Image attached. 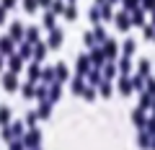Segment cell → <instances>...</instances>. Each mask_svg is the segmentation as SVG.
Segmentation results:
<instances>
[{"label":"cell","mask_w":155,"mask_h":150,"mask_svg":"<svg viewBox=\"0 0 155 150\" xmlns=\"http://www.w3.org/2000/svg\"><path fill=\"white\" fill-rule=\"evenodd\" d=\"M21 140H23V145H26V148H36L39 140H41V132H39V129H28Z\"/></svg>","instance_id":"obj_1"},{"label":"cell","mask_w":155,"mask_h":150,"mask_svg":"<svg viewBox=\"0 0 155 150\" xmlns=\"http://www.w3.org/2000/svg\"><path fill=\"white\" fill-rule=\"evenodd\" d=\"M104 60H106L104 47H91V62H96V65H104Z\"/></svg>","instance_id":"obj_2"},{"label":"cell","mask_w":155,"mask_h":150,"mask_svg":"<svg viewBox=\"0 0 155 150\" xmlns=\"http://www.w3.org/2000/svg\"><path fill=\"white\" fill-rule=\"evenodd\" d=\"M47 47H49V44H44V42H36V44H34V60H44V57H47Z\"/></svg>","instance_id":"obj_3"},{"label":"cell","mask_w":155,"mask_h":150,"mask_svg":"<svg viewBox=\"0 0 155 150\" xmlns=\"http://www.w3.org/2000/svg\"><path fill=\"white\" fill-rule=\"evenodd\" d=\"M88 67H91V55H80L78 57V75H85Z\"/></svg>","instance_id":"obj_4"},{"label":"cell","mask_w":155,"mask_h":150,"mask_svg":"<svg viewBox=\"0 0 155 150\" xmlns=\"http://www.w3.org/2000/svg\"><path fill=\"white\" fill-rule=\"evenodd\" d=\"M132 122L137 124V127H145L147 117H145V109H142V106H140V109H134V114H132Z\"/></svg>","instance_id":"obj_5"},{"label":"cell","mask_w":155,"mask_h":150,"mask_svg":"<svg viewBox=\"0 0 155 150\" xmlns=\"http://www.w3.org/2000/svg\"><path fill=\"white\" fill-rule=\"evenodd\" d=\"M67 75H70V70H67V65H65V62H60V65L54 67V78H57V80L62 83V80H67Z\"/></svg>","instance_id":"obj_6"},{"label":"cell","mask_w":155,"mask_h":150,"mask_svg":"<svg viewBox=\"0 0 155 150\" xmlns=\"http://www.w3.org/2000/svg\"><path fill=\"white\" fill-rule=\"evenodd\" d=\"M3 85H5V91H16V88H18V80H16V75H13V72H8L5 78H3Z\"/></svg>","instance_id":"obj_7"},{"label":"cell","mask_w":155,"mask_h":150,"mask_svg":"<svg viewBox=\"0 0 155 150\" xmlns=\"http://www.w3.org/2000/svg\"><path fill=\"white\" fill-rule=\"evenodd\" d=\"M11 132H13V140L23 137V135H26V124H23V122H13L11 124Z\"/></svg>","instance_id":"obj_8"},{"label":"cell","mask_w":155,"mask_h":150,"mask_svg":"<svg viewBox=\"0 0 155 150\" xmlns=\"http://www.w3.org/2000/svg\"><path fill=\"white\" fill-rule=\"evenodd\" d=\"M60 96H62V85H60V80H54V85L49 88V104H54Z\"/></svg>","instance_id":"obj_9"},{"label":"cell","mask_w":155,"mask_h":150,"mask_svg":"<svg viewBox=\"0 0 155 150\" xmlns=\"http://www.w3.org/2000/svg\"><path fill=\"white\" fill-rule=\"evenodd\" d=\"M132 88H134V83L127 80V75H122V80H119V91H122V93H132Z\"/></svg>","instance_id":"obj_10"},{"label":"cell","mask_w":155,"mask_h":150,"mask_svg":"<svg viewBox=\"0 0 155 150\" xmlns=\"http://www.w3.org/2000/svg\"><path fill=\"white\" fill-rule=\"evenodd\" d=\"M21 36H23V26H21V23H13V26H11V39L13 42H21Z\"/></svg>","instance_id":"obj_11"},{"label":"cell","mask_w":155,"mask_h":150,"mask_svg":"<svg viewBox=\"0 0 155 150\" xmlns=\"http://www.w3.org/2000/svg\"><path fill=\"white\" fill-rule=\"evenodd\" d=\"M104 52H106L109 60H114L116 57V42H104Z\"/></svg>","instance_id":"obj_12"},{"label":"cell","mask_w":155,"mask_h":150,"mask_svg":"<svg viewBox=\"0 0 155 150\" xmlns=\"http://www.w3.org/2000/svg\"><path fill=\"white\" fill-rule=\"evenodd\" d=\"M83 91H85V83H83V75H78V78L72 80V93H78V96H80V93H83Z\"/></svg>","instance_id":"obj_13"},{"label":"cell","mask_w":155,"mask_h":150,"mask_svg":"<svg viewBox=\"0 0 155 150\" xmlns=\"http://www.w3.org/2000/svg\"><path fill=\"white\" fill-rule=\"evenodd\" d=\"M41 80H44V83L57 80V78H54V67H44V70H41Z\"/></svg>","instance_id":"obj_14"},{"label":"cell","mask_w":155,"mask_h":150,"mask_svg":"<svg viewBox=\"0 0 155 150\" xmlns=\"http://www.w3.org/2000/svg\"><path fill=\"white\" fill-rule=\"evenodd\" d=\"M0 52L3 55H11L13 52V39H0Z\"/></svg>","instance_id":"obj_15"},{"label":"cell","mask_w":155,"mask_h":150,"mask_svg":"<svg viewBox=\"0 0 155 150\" xmlns=\"http://www.w3.org/2000/svg\"><path fill=\"white\" fill-rule=\"evenodd\" d=\"M0 124H11V109L0 106Z\"/></svg>","instance_id":"obj_16"},{"label":"cell","mask_w":155,"mask_h":150,"mask_svg":"<svg viewBox=\"0 0 155 150\" xmlns=\"http://www.w3.org/2000/svg\"><path fill=\"white\" fill-rule=\"evenodd\" d=\"M23 93H26V98H36V85H34V80L23 85Z\"/></svg>","instance_id":"obj_17"},{"label":"cell","mask_w":155,"mask_h":150,"mask_svg":"<svg viewBox=\"0 0 155 150\" xmlns=\"http://www.w3.org/2000/svg\"><path fill=\"white\" fill-rule=\"evenodd\" d=\"M119 72H122V75H129V72H132V65H129L127 57H124V60H119Z\"/></svg>","instance_id":"obj_18"},{"label":"cell","mask_w":155,"mask_h":150,"mask_svg":"<svg viewBox=\"0 0 155 150\" xmlns=\"http://www.w3.org/2000/svg\"><path fill=\"white\" fill-rule=\"evenodd\" d=\"M62 44V31H52L49 36V47H60Z\"/></svg>","instance_id":"obj_19"},{"label":"cell","mask_w":155,"mask_h":150,"mask_svg":"<svg viewBox=\"0 0 155 150\" xmlns=\"http://www.w3.org/2000/svg\"><path fill=\"white\" fill-rule=\"evenodd\" d=\"M122 52H124V57H132L134 55V42L127 39V42H124V47H122Z\"/></svg>","instance_id":"obj_20"},{"label":"cell","mask_w":155,"mask_h":150,"mask_svg":"<svg viewBox=\"0 0 155 150\" xmlns=\"http://www.w3.org/2000/svg\"><path fill=\"white\" fill-rule=\"evenodd\" d=\"M23 67V57H11V72H18Z\"/></svg>","instance_id":"obj_21"},{"label":"cell","mask_w":155,"mask_h":150,"mask_svg":"<svg viewBox=\"0 0 155 150\" xmlns=\"http://www.w3.org/2000/svg\"><path fill=\"white\" fill-rule=\"evenodd\" d=\"M28 78H31L34 83H36V80L41 78V70H39V65H31V67H28Z\"/></svg>","instance_id":"obj_22"},{"label":"cell","mask_w":155,"mask_h":150,"mask_svg":"<svg viewBox=\"0 0 155 150\" xmlns=\"http://www.w3.org/2000/svg\"><path fill=\"white\" fill-rule=\"evenodd\" d=\"M153 101H155V98H153V93H142V96H140V106H142V109H147Z\"/></svg>","instance_id":"obj_23"},{"label":"cell","mask_w":155,"mask_h":150,"mask_svg":"<svg viewBox=\"0 0 155 150\" xmlns=\"http://www.w3.org/2000/svg\"><path fill=\"white\" fill-rule=\"evenodd\" d=\"M49 111H52V104L41 101V106H39V117H41V119H44V117H49Z\"/></svg>","instance_id":"obj_24"},{"label":"cell","mask_w":155,"mask_h":150,"mask_svg":"<svg viewBox=\"0 0 155 150\" xmlns=\"http://www.w3.org/2000/svg\"><path fill=\"white\" fill-rule=\"evenodd\" d=\"M150 137H153L150 132H142V135H140V148H150V145H153V142H150Z\"/></svg>","instance_id":"obj_25"},{"label":"cell","mask_w":155,"mask_h":150,"mask_svg":"<svg viewBox=\"0 0 155 150\" xmlns=\"http://www.w3.org/2000/svg\"><path fill=\"white\" fill-rule=\"evenodd\" d=\"M26 39L31 42V44H36V42H39V31H36V28H28V31H26Z\"/></svg>","instance_id":"obj_26"},{"label":"cell","mask_w":155,"mask_h":150,"mask_svg":"<svg viewBox=\"0 0 155 150\" xmlns=\"http://www.w3.org/2000/svg\"><path fill=\"white\" fill-rule=\"evenodd\" d=\"M137 70H140V75H145V78H147V72H150V62H147V60H142V62L137 65Z\"/></svg>","instance_id":"obj_27"},{"label":"cell","mask_w":155,"mask_h":150,"mask_svg":"<svg viewBox=\"0 0 155 150\" xmlns=\"http://www.w3.org/2000/svg\"><path fill=\"white\" fill-rule=\"evenodd\" d=\"M36 119H41V117H39V111H28V114H26V124H31V127L36 124Z\"/></svg>","instance_id":"obj_28"},{"label":"cell","mask_w":155,"mask_h":150,"mask_svg":"<svg viewBox=\"0 0 155 150\" xmlns=\"http://www.w3.org/2000/svg\"><path fill=\"white\" fill-rule=\"evenodd\" d=\"M93 36H96V42H98V44H104V42H106V31H104V28H96Z\"/></svg>","instance_id":"obj_29"},{"label":"cell","mask_w":155,"mask_h":150,"mask_svg":"<svg viewBox=\"0 0 155 150\" xmlns=\"http://www.w3.org/2000/svg\"><path fill=\"white\" fill-rule=\"evenodd\" d=\"M116 26H119V28H129V18L127 16H119V18H116Z\"/></svg>","instance_id":"obj_30"},{"label":"cell","mask_w":155,"mask_h":150,"mask_svg":"<svg viewBox=\"0 0 155 150\" xmlns=\"http://www.w3.org/2000/svg\"><path fill=\"white\" fill-rule=\"evenodd\" d=\"M145 129H147V132H150V135H153V137H155V117L145 122Z\"/></svg>","instance_id":"obj_31"},{"label":"cell","mask_w":155,"mask_h":150,"mask_svg":"<svg viewBox=\"0 0 155 150\" xmlns=\"http://www.w3.org/2000/svg\"><path fill=\"white\" fill-rule=\"evenodd\" d=\"M114 72H116V70H114V65H106V67H104V78H106V80L114 78Z\"/></svg>","instance_id":"obj_32"},{"label":"cell","mask_w":155,"mask_h":150,"mask_svg":"<svg viewBox=\"0 0 155 150\" xmlns=\"http://www.w3.org/2000/svg\"><path fill=\"white\" fill-rule=\"evenodd\" d=\"M83 98H85V101H93V98H96V91H93V88H85V91H83Z\"/></svg>","instance_id":"obj_33"},{"label":"cell","mask_w":155,"mask_h":150,"mask_svg":"<svg viewBox=\"0 0 155 150\" xmlns=\"http://www.w3.org/2000/svg\"><path fill=\"white\" fill-rule=\"evenodd\" d=\"M83 42H85L88 47H93V44H96V36H93V34H85V36H83Z\"/></svg>","instance_id":"obj_34"},{"label":"cell","mask_w":155,"mask_h":150,"mask_svg":"<svg viewBox=\"0 0 155 150\" xmlns=\"http://www.w3.org/2000/svg\"><path fill=\"white\" fill-rule=\"evenodd\" d=\"M23 148H26V145H23V140H18V142L13 140V142H11V150H23Z\"/></svg>","instance_id":"obj_35"},{"label":"cell","mask_w":155,"mask_h":150,"mask_svg":"<svg viewBox=\"0 0 155 150\" xmlns=\"http://www.w3.org/2000/svg\"><path fill=\"white\" fill-rule=\"evenodd\" d=\"M101 93H104V96H111V85H109V83H101Z\"/></svg>","instance_id":"obj_36"},{"label":"cell","mask_w":155,"mask_h":150,"mask_svg":"<svg viewBox=\"0 0 155 150\" xmlns=\"http://www.w3.org/2000/svg\"><path fill=\"white\" fill-rule=\"evenodd\" d=\"M65 16L70 18V21H72V18H75V8H67V11H65Z\"/></svg>","instance_id":"obj_37"},{"label":"cell","mask_w":155,"mask_h":150,"mask_svg":"<svg viewBox=\"0 0 155 150\" xmlns=\"http://www.w3.org/2000/svg\"><path fill=\"white\" fill-rule=\"evenodd\" d=\"M147 91H150V93L155 96V83H153V80H147Z\"/></svg>","instance_id":"obj_38"},{"label":"cell","mask_w":155,"mask_h":150,"mask_svg":"<svg viewBox=\"0 0 155 150\" xmlns=\"http://www.w3.org/2000/svg\"><path fill=\"white\" fill-rule=\"evenodd\" d=\"M0 21H5V11L3 8H0Z\"/></svg>","instance_id":"obj_39"},{"label":"cell","mask_w":155,"mask_h":150,"mask_svg":"<svg viewBox=\"0 0 155 150\" xmlns=\"http://www.w3.org/2000/svg\"><path fill=\"white\" fill-rule=\"evenodd\" d=\"M153 117H155V101H153Z\"/></svg>","instance_id":"obj_40"},{"label":"cell","mask_w":155,"mask_h":150,"mask_svg":"<svg viewBox=\"0 0 155 150\" xmlns=\"http://www.w3.org/2000/svg\"><path fill=\"white\" fill-rule=\"evenodd\" d=\"M0 70H3V60H0Z\"/></svg>","instance_id":"obj_41"}]
</instances>
